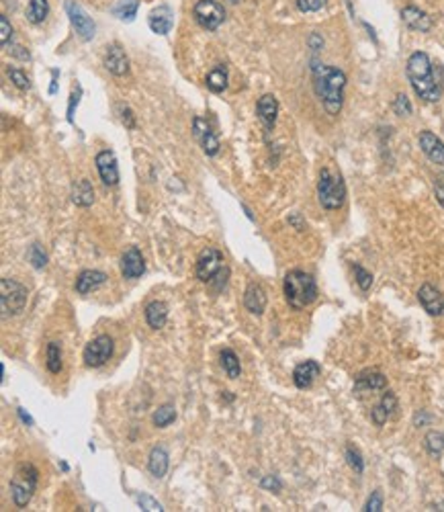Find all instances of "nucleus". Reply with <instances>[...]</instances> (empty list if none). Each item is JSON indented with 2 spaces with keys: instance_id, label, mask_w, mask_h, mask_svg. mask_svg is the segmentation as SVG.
<instances>
[{
  "instance_id": "43",
  "label": "nucleus",
  "mask_w": 444,
  "mask_h": 512,
  "mask_svg": "<svg viewBox=\"0 0 444 512\" xmlns=\"http://www.w3.org/2000/svg\"><path fill=\"white\" fill-rule=\"evenodd\" d=\"M11 39H13V27H11L9 19L2 15V17H0V41H2V46L6 48Z\"/></svg>"
},
{
  "instance_id": "11",
  "label": "nucleus",
  "mask_w": 444,
  "mask_h": 512,
  "mask_svg": "<svg viewBox=\"0 0 444 512\" xmlns=\"http://www.w3.org/2000/svg\"><path fill=\"white\" fill-rule=\"evenodd\" d=\"M95 164H97V170H99L100 181L105 182L107 187L119 184V166H117L115 154L111 150L99 152L97 158H95Z\"/></svg>"
},
{
  "instance_id": "35",
  "label": "nucleus",
  "mask_w": 444,
  "mask_h": 512,
  "mask_svg": "<svg viewBox=\"0 0 444 512\" xmlns=\"http://www.w3.org/2000/svg\"><path fill=\"white\" fill-rule=\"evenodd\" d=\"M27 256H29V263H31L37 271H43V268L48 266V254L43 252L41 244H31Z\"/></svg>"
},
{
  "instance_id": "19",
  "label": "nucleus",
  "mask_w": 444,
  "mask_h": 512,
  "mask_svg": "<svg viewBox=\"0 0 444 512\" xmlns=\"http://www.w3.org/2000/svg\"><path fill=\"white\" fill-rule=\"evenodd\" d=\"M387 387V377L379 371H362L361 375H356L354 381V392L356 396H364L369 392H379Z\"/></svg>"
},
{
  "instance_id": "3",
  "label": "nucleus",
  "mask_w": 444,
  "mask_h": 512,
  "mask_svg": "<svg viewBox=\"0 0 444 512\" xmlns=\"http://www.w3.org/2000/svg\"><path fill=\"white\" fill-rule=\"evenodd\" d=\"M285 299L293 310H305L317 299V285L310 273L303 271H289L282 281Z\"/></svg>"
},
{
  "instance_id": "24",
  "label": "nucleus",
  "mask_w": 444,
  "mask_h": 512,
  "mask_svg": "<svg viewBox=\"0 0 444 512\" xmlns=\"http://www.w3.org/2000/svg\"><path fill=\"white\" fill-rule=\"evenodd\" d=\"M256 113L258 119L264 123L266 130H273L277 123V115H279V100L275 95H263L258 105H256Z\"/></svg>"
},
{
  "instance_id": "49",
  "label": "nucleus",
  "mask_w": 444,
  "mask_h": 512,
  "mask_svg": "<svg viewBox=\"0 0 444 512\" xmlns=\"http://www.w3.org/2000/svg\"><path fill=\"white\" fill-rule=\"evenodd\" d=\"M310 46H312L313 50H319V48L324 46V39H322L319 35H312V39H310Z\"/></svg>"
},
{
  "instance_id": "12",
  "label": "nucleus",
  "mask_w": 444,
  "mask_h": 512,
  "mask_svg": "<svg viewBox=\"0 0 444 512\" xmlns=\"http://www.w3.org/2000/svg\"><path fill=\"white\" fill-rule=\"evenodd\" d=\"M146 273V263L137 246H130L121 256V275L125 279H139Z\"/></svg>"
},
{
  "instance_id": "42",
  "label": "nucleus",
  "mask_w": 444,
  "mask_h": 512,
  "mask_svg": "<svg viewBox=\"0 0 444 512\" xmlns=\"http://www.w3.org/2000/svg\"><path fill=\"white\" fill-rule=\"evenodd\" d=\"M364 511L366 512H381L383 511V494L375 490L373 494L369 496L366 504H364Z\"/></svg>"
},
{
  "instance_id": "18",
  "label": "nucleus",
  "mask_w": 444,
  "mask_h": 512,
  "mask_svg": "<svg viewBox=\"0 0 444 512\" xmlns=\"http://www.w3.org/2000/svg\"><path fill=\"white\" fill-rule=\"evenodd\" d=\"M401 21L410 27L411 31H420V33H428L430 29H432V17L424 13L422 9H418V6H406V9H401Z\"/></svg>"
},
{
  "instance_id": "36",
  "label": "nucleus",
  "mask_w": 444,
  "mask_h": 512,
  "mask_svg": "<svg viewBox=\"0 0 444 512\" xmlns=\"http://www.w3.org/2000/svg\"><path fill=\"white\" fill-rule=\"evenodd\" d=\"M344 455H346V461H348V465L361 476L362 471H364V461H362V455L354 449V446H346V451H344Z\"/></svg>"
},
{
  "instance_id": "15",
  "label": "nucleus",
  "mask_w": 444,
  "mask_h": 512,
  "mask_svg": "<svg viewBox=\"0 0 444 512\" xmlns=\"http://www.w3.org/2000/svg\"><path fill=\"white\" fill-rule=\"evenodd\" d=\"M148 25L149 29H152L156 35L170 33V29H172V25H174V13H172V9L166 6V4L156 6V9L149 13Z\"/></svg>"
},
{
  "instance_id": "34",
  "label": "nucleus",
  "mask_w": 444,
  "mask_h": 512,
  "mask_svg": "<svg viewBox=\"0 0 444 512\" xmlns=\"http://www.w3.org/2000/svg\"><path fill=\"white\" fill-rule=\"evenodd\" d=\"M50 13V6H48V0H29V11H27V19L33 23V25H39L43 23L46 17Z\"/></svg>"
},
{
  "instance_id": "16",
  "label": "nucleus",
  "mask_w": 444,
  "mask_h": 512,
  "mask_svg": "<svg viewBox=\"0 0 444 512\" xmlns=\"http://www.w3.org/2000/svg\"><path fill=\"white\" fill-rule=\"evenodd\" d=\"M105 68L113 74V76H125L130 72V60L125 56V51L121 50L119 43H111L105 53Z\"/></svg>"
},
{
  "instance_id": "48",
  "label": "nucleus",
  "mask_w": 444,
  "mask_h": 512,
  "mask_svg": "<svg viewBox=\"0 0 444 512\" xmlns=\"http://www.w3.org/2000/svg\"><path fill=\"white\" fill-rule=\"evenodd\" d=\"M21 50H23L21 46H17V48H9V51H11L13 56H17L21 60H29V51H21Z\"/></svg>"
},
{
  "instance_id": "22",
  "label": "nucleus",
  "mask_w": 444,
  "mask_h": 512,
  "mask_svg": "<svg viewBox=\"0 0 444 512\" xmlns=\"http://www.w3.org/2000/svg\"><path fill=\"white\" fill-rule=\"evenodd\" d=\"M107 279H109L107 273L88 268V271H83V273L78 275L74 287H76V291H78L80 296H86V293H92V291H97L99 287H102V285L107 283Z\"/></svg>"
},
{
  "instance_id": "5",
  "label": "nucleus",
  "mask_w": 444,
  "mask_h": 512,
  "mask_svg": "<svg viewBox=\"0 0 444 512\" xmlns=\"http://www.w3.org/2000/svg\"><path fill=\"white\" fill-rule=\"evenodd\" d=\"M37 478H39V471L31 463L18 465V469L11 479V496H13V502L17 508H25L31 502L35 490H37Z\"/></svg>"
},
{
  "instance_id": "46",
  "label": "nucleus",
  "mask_w": 444,
  "mask_h": 512,
  "mask_svg": "<svg viewBox=\"0 0 444 512\" xmlns=\"http://www.w3.org/2000/svg\"><path fill=\"white\" fill-rule=\"evenodd\" d=\"M121 119H123V123H125L127 130H135V119H133V113L130 109H123V111H121Z\"/></svg>"
},
{
  "instance_id": "28",
  "label": "nucleus",
  "mask_w": 444,
  "mask_h": 512,
  "mask_svg": "<svg viewBox=\"0 0 444 512\" xmlns=\"http://www.w3.org/2000/svg\"><path fill=\"white\" fill-rule=\"evenodd\" d=\"M219 363H221V369L226 371V375L230 380H238L240 373H242V365H240V359L238 355L230 350V348H223L221 355H219Z\"/></svg>"
},
{
  "instance_id": "4",
  "label": "nucleus",
  "mask_w": 444,
  "mask_h": 512,
  "mask_svg": "<svg viewBox=\"0 0 444 512\" xmlns=\"http://www.w3.org/2000/svg\"><path fill=\"white\" fill-rule=\"evenodd\" d=\"M317 199H319V205L328 211L340 209L346 201V184L342 177L334 174L329 168H322L319 181H317Z\"/></svg>"
},
{
  "instance_id": "10",
  "label": "nucleus",
  "mask_w": 444,
  "mask_h": 512,
  "mask_svg": "<svg viewBox=\"0 0 444 512\" xmlns=\"http://www.w3.org/2000/svg\"><path fill=\"white\" fill-rule=\"evenodd\" d=\"M66 13L68 17H70V23H72L74 29H76V33L80 35V39L90 41V39L95 37V31H97L95 21L88 17V15L84 13L83 6L76 4V2H66Z\"/></svg>"
},
{
  "instance_id": "17",
  "label": "nucleus",
  "mask_w": 444,
  "mask_h": 512,
  "mask_svg": "<svg viewBox=\"0 0 444 512\" xmlns=\"http://www.w3.org/2000/svg\"><path fill=\"white\" fill-rule=\"evenodd\" d=\"M418 144L434 164L444 166V142L440 137H436L432 132H422L418 135Z\"/></svg>"
},
{
  "instance_id": "21",
  "label": "nucleus",
  "mask_w": 444,
  "mask_h": 512,
  "mask_svg": "<svg viewBox=\"0 0 444 512\" xmlns=\"http://www.w3.org/2000/svg\"><path fill=\"white\" fill-rule=\"evenodd\" d=\"M266 303H268L266 291L258 283H250L246 287V291H244V308L250 314L263 315L264 310H266Z\"/></svg>"
},
{
  "instance_id": "44",
  "label": "nucleus",
  "mask_w": 444,
  "mask_h": 512,
  "mask_svg": "<svg viewBox=\"0 0 444 512\" xmlns=\"http://www.w3.org/2000/svg\"><path fill=\"white\" fill-rule=\"evenodd\" d=\"M260 486H263L264 490H270V492H280V488H282V484H280V479L277 478V476H266V478H263Z\"/></svg>"
},
{
  "instance_id": "9",
  "label": "nucleus",
  "mask_w": 444,
  "mask_h": 512,
  "mask_svg": "<svg viewBox=\"0 0 444 512\" xmlns=\"http://www.w3.org/2000/svg\"><path fill=\"white\" fill-rule=\"evenodd\" d=\"M193 17L205 31H215L226 21V9L217 0H199L193 6Z\"/></svg>"
},
{
  "instance_id": "32",
  "label": "nucleus",
  "mask_w": 444,
  "mask_h": 512,
  "mask_svg": "<svg viewBox=\"0 0 444 512\" xmlns=\"http://www.w3.org/2000/svg\"><path fill=\"white\" fill-rule=\"evenodd\" d=\"M424 449L432 457H438L444 453V432L438 430H430L426 437H424Z\"/></svg>"
},
{
  "instance_id": "51",
  "label": "nucleus",
  "mask_w": 444,
  "mask_h": 512,
  "mask_svg": "<svg viewBox=\"0 0 444 512\" xmlns=\"http://www.w3.org/2000/svg\"><path fill=\"white\" fill-rule=\"evenodd\" d=\"M58 74H60L58 70H53V72H51V76H53V78H51L50 95H56V90H58Z\"/></svg>"
},
{
  "instance_id": "2",
  "label": "nucleus",
  "mask_w": 444,
  "mask_h": 512,
  "mask_svg": "<svg viewBox=\"0 0 444 512\" xmlns=\"http://www.w3.org/2000/svg\"><path fill=\"white\" fill-rule=\"evenodd\" d=\"M408 78H410L411 88L413 93L426 103H436L440 100V86L434 78V72H432V62L428 58V53L424 51H413L410 58H408Z\"/></svg>"
},
{
  "instance_id": "6",
  "label": "nucleus",
  "mask_w": 444,
  "mask_h": 512,
  "mask_svg": "<svg viewBox=\"0 0 444 512\" xmlns=\"http://www.w3.org/2000/svg\"><path fill=\"white\" fill-rule=\"evenodd\" d=\"M27 299H29V291L25 285H21L15 279H9L4 277L0 281V310H2V318H9V315H18L25 305H27Z\"/></svg>"
},
{
  "instance_id": "30",
  "label": "nucleus",
  "mask_w": 444,
  "mask_h": 512,
  "mask_svg": "<svg viewBox=\"0 0 444 512\" xmlns=\"http://www.w3.org/2000/svg\"><path fill=\"white\" fill-rule=\"evenodd\" d=\"M176 420V408L172 406V404H164V406H160L154 416H152V422H154V427H158V429H166V427H170L172 422Z\"/></svg>"
},
{
  "instance_id": "50",
  "label": "nucleus",
  "mask_w": 444,
  "mask_h": 512,
  "mask_svg": "<svg viewBox=\"0 0 444 512\" xmlns=\"http://www.w3.org/2000/svg\"><path fill=\"white\" fill-rule=\"evenodd\" d=\"M434 195H436V201H438V203H440V205L444 207V182L443 184H438V187L434 189Z\"/></svg>"
},
{
  "instance_id": "25",
  "label": "nucleus",
  "mask_w": 444,
  "mask_h": 512,
  "mask_svg": "<svg viewBox=\"0 0 444 512\" xmlns=\"http://www.w3.org/2000/svg\"><path fill=\"white\" fill-rule=\"evenodd\" d=\"M144 315H146V322H148L152 330H160V328H164L166 320H168V305L164 301H158V299L149 301Z\"/></svg>"
},
{
  "instance_id": "1",
  "label": "nucleus",
  "mask_w": 444,
  "mask_h": 512,
  "mask_svg": "<svg viewBox=\"0 0 444 512\" xmlns=\"http://www.w3.org/2000/svg\"><path fill=\"white\" fill-rule=\"evenodd\" d=\"M313 86L329 115H338L344 105L346 74L334 66H313Z\"/></svg>"
},
{
  "instance_id": "37",
  "label": "nucleus",
  "mask_w": 444,
  "mask_h": 512,
  "mask_svg": "<svg viewBox=\"0 0 444 512\" xmlns=\"http://www.w3.org/2000/svg\"><path fill=\"white\" fill-rule=\"evenodd\" d=\"M6 72H9V78H11V83L15 84L18 90H27V88L31 86L29 76H27L23 70H18V68H9Z\"/></svg>"
},
{
  "instance_id": "20",
  "label": "nucleus",
  "mask_w": 444,
  "mask_h": 512,
  "mask_svg": "<svg viewBox=\"0 0 444 512\" xmlns=\"http://www.w3.org/2000/svg\"><path fill=\"white\" fill-rule=\"evenodd\" d=\"M322 375V367L317 361H303L295 367L293 371V383H295L299 390H307L312 387L313 381Z\"/></svg>"
},
{
  "instance_id": "45",
  "label": "nucleus",
  "mask_w": 444,
  "mask_h": 512,
  "mask_svg": "<svg viewBox=\"0 0 444 512\" xmlns=\"http://www.w3.org/2000/svg\"><path fill=\"white\" fill-rule=\"evenodd\" d=\"M80 95H83V90L78 88V90H76V93H72V97H70V107H68V121H70V123L74 121V107H78Z\"/></svg>"
},
{
  "instance_id": "40",
  "label": "nucleus",
  "mask_w": 444,
  "mask_h": 512,
  "mask_svg": "<svg viewBox=\"0 0 444 512\" xmlns=\"http://www.w3.org/2000/svg\"><path fill=\"white\" fill-rule=\"evenodd\" d=\"M354 277H356V283L361 287L362 291H369L371 285H373V275L369 271H364L361 265H354Z\"/></svg>"
},
{
  "instance_id": "33",
  "label": "nucleus",
  "mask_w": 444,
  "mask_h": 512,
  "mask_svg": "<svg viewBox=\"0 0 444 512\" xmlns=\"http://www.w3.org/2000/svg\"><path fill=\"white\" fill-rule=\"evenodd\" d=\"M137 6H139V0H119L113 6V15L121 21H133L137 15Z\"/></svg>"
},
{
  "instance_id": "31",
  "label": "nucleus",
  "mask_w": 444,
  "mask_h": 512,
  "mask_svg": "<svg viewBox=\"0 0 444 512\" xmlns=\"http://www.w3.org/2000/svg\"><path fill=\"white\" fill-rule=\"evenodd\" d=\"M46 365H48V371L58 375L62 371V347L60 343H50L48 350H46Z\"/></svg>"
},
{
  "instance_id": "14",
  "label": "nucleus",
  "mask_w": 444,
  "mask_h": 512,
  "mask_svg": "<svg viewBox=\"0 0 444 512\" xmlns=\"http://www.w3.org/2000/svg\"><path fill=\"white\" fill-rule=\"evenodd\" d=\"M418 299L422 303V308L426 310L430 315H444V296L443 291H438L434 285L424 283L420 289H418Z\"/></svg>"
},
{
  "instance_id": "39",
  "label": "nucleus",
  "mask_w": 444,
  "mask_h": 512,
  "mask_svg": "<svg viewBox=\"0 0 444 512\" xmlns=\"http://www.w3.org/2000/svg\"><path fill=\"white\" fill-rule=\"evenodd\" d=\"M393 111H395V115H399V117L411 115V103H410V99L403 95V93H399V95L395 97Z\"/></svg>"
},
{
  "instance_id": "13",
  "label": "nucleus",
  "mask_w": 444,
  "mask_h": 512,
  "mask_svg": "<svg viewBox=\"0 0 444 512\" xmlns=\"http://www.w3.org/2000/svg\"><path fill=\"white\" fill-rule=\"evenodd\" d=\"M193 135L197 137V142L201 144V148H203V152H205L207 156H217V152H219V140H217V135L211 132V127H209V123H207L205 119H201V117L193 119Z\"/></svg>"
},
{
  "instance_id": "8",
  "label": "nucleus",
  "mask_w": 444,
  "mask_h": 512,
  "mask_svg": "<svg viewBox=\"0 0 444 512\" xmlns=\"http://www.w3.org/2000/svg\"><path fill=\"white\" fill-rule=\"evenodd\" d=\"M223 254L213 246H207L205 250H201L197 258V279L201 283H211L215 277H219L228 266L223 265Z\"/></svg>"
},
{
  "instance_id": "47",
  "label": "nucleus",
  "mask_w": 444,
  "mask_h": 512,
  "mask_svg": "<svg viewBox=\"0 0 444 512\" xmlns=\"http://www.w3.org/2000/svg\"><path fill=\"white\" fill-rule=\"evenodd\" d=\"M17 414H18V418H21V422H23V424H27V427H33V424H35L33 418H31L29 414L25 412L23 408H17Z\"/></svg>"
},
{
  "instance_id": "26",
  "label": "nucleus",
  "mask_w": 444,
  "mask_h": 512,
  "mask_svg": "<svg viewBox=\"0 0 444 512\" xmlns=\"http://www.w3.org/2000/svg\"><path fill=\"white\" fill-rule=\"evenodd\" d=\"M168 451H166L164 446H154L152 451H149V457H148V469L149 474L154 476L156 479H162L166 476V471H168Z\"/></svg>"
},
{
  "instance_id": "41",
  "label": "nucleus",
  "mask_w": 444,
  "mask_h": 512,
  "mask_svg": "<svg viewBox=\"0 0 444 512\" xmlns=\"http://www.w3.org/2000/svg\"><path fill=\"white\" fill-rule=\"evenodd\" d=\"M326 6V0H297V9L301 13H317Z\"/></svg>"
},
{
  "instance_id": "29",
  "label": "nucleus",
  "mask_w": 444,
  "mask_h": 512,
  "mask_svg": "<svg viewBox=\"0 0 444 512\" xmlns=\"http://www.w3.org/2000/svg\"><path fill=\"white\" fill-rule=\"evenodd\" d=\"M205 84H207V88H209L211 93H215V95L223 93V90L228 88V70H226V66L213 68V70L207 74Z\"/></svg>"
},
{
  "instance_id": "23",
  "label": "nucleus",
  "mask_w": 444,
  "mask_h": 512,
  "mask_svg": "<svg viewBox=\"0 0 444 512\" xmlns=\"http://www.w3.org/2000/svg\"><path fill=\"white\" fill-rule=\"evenodd\" d=\"M397 410V396H395L393 392H385L383 397L379 399V404L371 410V420H373V424L375 427H383L393 412Z\"/></svg>"
},
{
  "instance_id": "7",
  "label": "nucleus",
  "mask_w": 444,
  "mask_h": 512,
  "mask_svg": "<svg viewBox=\"0 0 444 512\" xmlns=\"http://www.w3.org/2000/svg\"><path fill=\"white\" fill-rule=\"evenodd\" d=\"M115 343L109 334H99L97 338H92L83 350V361L90 369H99L102 365H107L113 357Z\"/></svg>"
},
{
  "instance_id": "27",
  "label": "nucleus",
  "mask_w": 444,
  "mask_h": 512,
  "mask_svg": "<svg viewBox=\"0 0 444 512\" xmlns=\"http://www.w3.org/2000/svg\"><path fill=\"white\" fill-rule=\"evenodd\" d=\"M72 201L78 207H90L95 203V189H92L90 181L80 179V181L74 182V187H72Z\"/></svg>"
},
{
  "instance_id": "38",
  "label": "nucleus",
  "mask_w": 444,
  "mask_h": 512,
  "mask_svg": "<svg viewBox=\"0 0 444 512\" xmlns=\"http://www.w3.org/2000/svg\"><path fill=\"white\" fill-rule=\"evenodd\" d=\"M135 500H137V504H139V508H142V511H148V512L164 511V508H162V504H160L158 500H154V498L148 494H137L135 496Z\"/></svg>"
}]
</instances>
